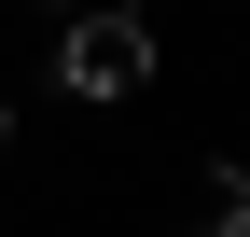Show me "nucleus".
<instances>
[{
    "label": "nucleus",
    "instance_id": "1",
    "mask_svg": "<svg viewBox=\"0 0 250 237\" xmlns=\"http://www.w3.org/2000/svg\"><path fill=\"white\" fill-rule=\"evenodd\" d=\"M56 84H70V98H139L153 84V14L139 0H98V14L56 42Z\"/></svg>",
    "mask_w": 250,
    "mask_h": 237
},
{
    "label": "nucleus",
    "instance_id": "2",
    "mask_svg": "<svg viewBox=\"0 0 250 237\" xmlns=\"http://www.w3.org/2000/svg\"><path fill=\"white\" fill-rule=\"evenodd\" d=\"M195 237H250V182L236 167H195Z\"/></svg>",
    "mask_w": 250,
    "mask_h": 237
},
{
    "label": "nucleus",
    "instance_id": "3",
    "mask_svg": "<svg viewBox=\"0 0 250 237\" xmlns=\"http://www.w3.org/2000/svg\"><path fill=\"white\" fill-rule=\"evenodd\" d=\"M0 140H14V126H0Z\"/></svg>",
    "mask_w": 250,
    "mask_h": 237
}]
</instances>
